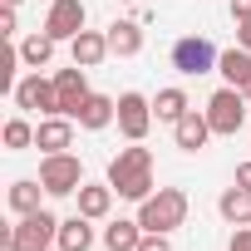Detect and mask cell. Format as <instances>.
<instances>
[{
    "instance_id": "cell-33",
    "label": "cell",
    "mask_w": 251,
    "mask_h": 251,
    "mask_svg": "<svg viewBox=\"0 0 251 251\" xmlns=\"http://www.w3.org/2000/svg\"><path fill=\"white\" fill-rule=\"evenodd\" d=\"M123 5H138V0H123Z\"/></svg>"
},
{
    "instance_id": "cell-5",
    "label": "cell",
    "mask_w": 251,
    "mask_h": 251,
    "mask_svg": "<svg viewBox=\"0 0 251 251\" xmlns=\"http://www.w3.org/2000/svg\"><path fill=\"white\" fill-rule=\"evenodd\" d=\"M40 182H45L50 197H74V192L84 187V163H79L74 153H45Z\"/></svg>"
},
{
    "instance_id": "cell-28",
    "label": "cell",
    "mask_w": 251,
    "mask_h": 251,
    "mask_svg": "<svg viewBox=\"0 0 251 251\" xmlns=\"http://www.w3.org/2000/svg\"><path fill=\"white\" fill-rule=\"evenodd\" d=\"M0 35H5V40L15 35V5H5V10H0Z\"/></svg>"
},
{
    "instance_id": "cell-27",
    "label": "cell",
    "mask_w": 251,
    "mask_h": 251,
    "mask_svg": "<svg viewBox=\"0 0 251 251\" xmlns=\"http://www.w3.org/2000/svg\"><path fill=\"white\" fill-rule=\"evenodd\" d=\"M226 251H251V226H236L231 241H226Z\"/></svg>"
},
{
    "instance_id": "cell-8",
    "label": "cell",
    "mask_w": 251,
    "mask_h": 251,
    "mask_svg": "<svg viewBox=\"0 0 251 251\" xmlns=\"http://www.w3.org/2000/svg\"><path fill=\"white\" fill-rule=\"evenodd\" d=\"M84 20H89L84 0H50V15H45V35H50V40H59V45H69L74 35H84Z\"/></svg>"
},
{
    "instance_id": "cell-18",
    "label": "cell",
    "mask_w": 251,
    "mask_h": 251,
    "mask_svg": "<svg viewBox=\"0 0 251 251\" xmlns=\"http://www.w3.org/2000/svg\"><path fill=\"white\" fill-rule=\"evenodd\" d=\"M217 74L231 84V89H246L251 84V50H222V59H217Z\"/></svg>"
},
{
    "instance_id": "cell-26",
    "label": "cell",
    "mask_w": 251,
    "mask_h": 251,
    "mask_svg": "<svg viewBox=\"0 0 251 251\" xmlns=\"http://www.w3.org/2000/svg\"><path fill=\"white\" fill-rule=\"evenodd\" d=\"M138 251H173V241H168V231H148Z\"/></svg>"
},
{
    "instance_id": "cell-13",
    "label": "cell",
    "mask_w": 251,
    "mask_h": 251,
    "mask_svg": "<svg viewBox=\"0 0 251 251\" xmlns=\"http://www.w3.org/2000/svg\"><path fill=\"white\" fill-rule=\"evenodd\" d=\"M69 54H74V64L79 69H99L113 50H108V30H84V35H74L69 40Z\"/></svg>"
},
{
    "instance_id": "cell-4",
    "label": "cell",
    "mask_w": 251,
    "mask_h": 251,
    "mask_svg": "<svg viewBox=\"0 0 251 251\" xmlns=\"http://www.w3.org/2000/svg\"><path fill=\"white\" fill-rule=\"evenodd\" d=\"M246 108H251V103H246V94L226 84V89H217V94L207 99V108H202V113H207V123H212V133H217V138H236V128L246 123Z\"/></svg>"
},
{
    "instance_id": "cell-32",
    "label": "cell",
    "mask_w": 251,
    "mask_h": 251,
    "mask_svg": "<svg viewBox=\"0 0 251 251\" xmlns=\"http://www.w3.org/2000/svg\"><path fill=\"white\" fill-rule=\"evenodd\" d=\"M241 94H246V103H251V84H246V89H241Z\"/></svg>"
},
{
    "instance_id": "cell-25",
    "label": "cell",
    "mask_w": 251,
    "mask_h": 251,
    "mask_svg": "<svg viewBox=\"0 0 251 251\" xmlns=\"http://www.w3.org/2000/svg\"><path fill=\"white\" fill-rule=\"evenodd\" d=\"M20 64H25V59H20L15 45H10V50H0V89H10V94H15V84H20L15 69H20Z\"/></svg>"
},
{
    "instance_id": "cell-34",
    "label": "cell",
    "mask_w": 251,
    "mask_h": 251,
    "mask_svg": "<svg viewBox=\"0 0 251 251\" xmlns=\"http://www.w3.org/2000/svg\"><path fill=\"white\" fill-rule=\"evenodd\" d=\"M5 5H20V0H5Z\"/></svg>"
},
{
    "instance_id": "cell-30",
    "label": "cell",
    "mask_w": 251,
    "mask_h": 251,
    "mask_svg": "<svg viewBox=\"0 0 251 251\" xmlns=\"http://www.w3.org/2000/svg\"><path fill=\"white\" fill-rule=\"evenodd\" d=\"M236 45H241V50H251V20H241V25H236Z\"/></svg>"
},
{
    "instance_id": "cell-9",
    "label": "cell",
    "mask_w": 251,
    "mask_h": 251,
    "mask_svg": "<svg viewBox=\"0 0 251 251\" xmlns=\"http://www.w3.org/2000/svg\"><path fill=\"white\" fill-rule=\"evenodd\" d=\"M15 108H25V113H59L54 79H45L40 69H35V74H25V79L15 84Z\"/></svg>"
},
{
    "instance_id": "cell-11",
    "label": "cell",
    "mask_w": 251,
    "mask_h": 251,
    "mask_svg": "<svg viewBox=\"0 0 251 251\" xmlns=\"http://www.w3.org/2000/svg\"><path fill=\"white\" fill-rule=\"evenodd\" d=\"M54 94H59V113H69V118H74V113H79V103H84L94 89H89L84 69L74 64V69H54Z\"/></svg>"
},
{
    "instance_id": "cell-23",
    "label": "cell",
    "mask_w": 251,
    "mask_h": 251,
    "mask_svg": "<svg viewBox=\"0 0 251 251\" xmlns=\"http://www.w3.org/2000/svg\"><path fill=\"white\" fill-rule=\"evenodd\" d=\"M54 45H59V40H50V35H30V40L20 45V59H25L30 69H45V64L54 59Z\"/></svg>"
},
{
    "instance_id": "cell-16",
    "label": "cell",
    "mask_w": 251,
    "mask_h": 251,
    "mask_svg": "<svg viewBox=\"0 0 251 251\" xmlns=\"http://www.w3.org/2000/svg\"><path fill=\"white\" fill-rule=\"evenodd\" d=\"M74 197H79V212H84L89 222H103V217L113 212V187H108V182H84Z\"/></svg>"
},
{
    "instance_id": "cell-22",
    "label": "cell",
    "mask_w": 251,
    "mask_h": 251,
    "mask_svg": "<svg viewBox=\"0 0 251 251\" xmlns=\"http://www.w3.org/2000/svg\"><path fill=\"white\" fill-rule=\"evenodd\" d=\"M187 108H192V103H187L182 89H158V99H153V118H158V123H177Z\"/></svg>"
},
{
    "instance_id": "cell-17",
    "label": "cell",
    "mask_w": 251,
    "mask_h": 251,
    "mask_svg": "<svg viewBox=\"0 0 251 251\" xmlns=\"http://www.w3.org/2000/svg\"><path fill=\"white\" fill-rule=\"evenodd\" d=\"M108 50H113L118 59H133V54L143 50V25H138V20H113V25H108Z\"/></svg>"
},
{
    "instance_id": "cell-12",
    "label": "cell",
    "mask_w": 251,
    "mask_h": 251,
    "mask_svg": "<svg viewBox=\"0 0 251 251\" xmlns=\"http://www.w3.org/2000/svg\"><path fill=\"white\" fill-rule=\"evenodd\" d=\"M173 138H177V148H182V153H202V148H207V138H217V133H212L207 113L187 108V113H182V118L173 123Z\"/></svg>"
},
{
    "instance_id": "cell-14",
    "label": "cell",
    "mask_w": 251,
    "mask_h": 251,
    "mask_svg": "<svg viewBox=\"0 0 251 251\" xmlns=\"http://www.w3.org/2000/svg\"><path fill=\"white\" fill-rule=\"evenodd\" d=\"M113 118H118V99H108V94H89V99L79 103V113H74V123H79V128H89V133L108 128Z\"/></svg>"
},
{
    "instance_id": "cell-19",
    "label": "cell",
    "mask_w": 251,
    "mask_h": 251,
    "mask_svg": "<svg viewBox=\"0 0 251 251\" xmlns=\"http://www.w3.org/2000/svg\"><path fill=\"white\" fill-rule=\"evenodd\" d=\"M217 212L231 222V226H251V187H226L222 197H217Z\"/></svg>"
},
{
    "instance_id": "cell-6",
    "label": "cell",
    "mask_w": 251,
    "mask_h": 251,
    "mask_svg": "<svg viewBox=\"0 0 251 251\" xmlns=\"http://www.w3.org/2000/svg\"><path fill=\"white\" fill-rule=\"evenodd\" d=\"M217 45L207 40V35H182L177 45H173V69L177 74H187V79H197V74H212L217 69Z\"/></svg>"
},
{
    "instance_id": "cell-1",
    "label": "cell",
    "mask_w": 251,
    "mask_h": 251,
    "mask_svg": "<svg viewBox=\"0 0 251 251\" xmlns=\"http://www.w3.org/2000/svg\"><path fill=\"white\" fill-rule=\"evenodd\" d=\"M108 187L118 197H128V202H148L153 197V153L143 143L133 148H118L108 158Z\"/></svg>"
},
{
    "instance_id": "cell-20",
    "label": "cell",
    "mask_w": 251,
    "mask_h": 251,
    "mask_svg": "<svg viewBox=\"0 0 251 251\" xmlns=\"http://www.w3.org/2000/svg\"><path fill=\"white\" fill-rule=\"evenodd\" d=\"M10 212L15 217H30V212H40V197H45V182L40 177H20V182H10Z\"/></svg>"
},
{
    "instance_id": "cell-24",
    "label": "cell",
    "mask_w": 251,
    "mask_h": 251,
    "mask_svg": "<svg viewBox=\"0 0 251 251\" xmlns=\"http://www.w3.org/2000/svg\"><path fill=\"white\" fill-rule=\"evenodd\" d=\"M5 148L10 153H25V148H35V123L30 118H5Z\"/></svg>"
},
{
    "instance_id": "cell-2",
    "label": "cell",
    "mask_w": 251,
    "mask_h": 251,
    "mask_svg": "<svg viewBox=\"0 0 251 251\" xmlns=\"http://www.w3.org/2000/svg\"><path fill=\"white\" fill-rule=\"evenodd\" d=\"M54 241H59V217L45 212V207L0 231V246H5V251H50Z\"/></svg>"
},
{
    "instance_id": "cell-29",
    "label": "cell",
    "mask_w": 251,
    "mask_h": 251,
    "mask_svg": "<svg viewBox=\"0 0 251 251\" xmlns=\"http://www.w3.org/2000/svg\"><path fill=\"white\" fill-rule=\"evenodd\" d=\"M231 20H236V25L251 20V0H231Z\"/></svg>"
},
{
    "instance_id": "cell-3",
    "label": "cell",
    "mask_w": 251,
    "mask_h": 251,
    "mask_svg": "<svg viewBox=\"0 0 251 251\" xmlns=\"http://www.w3.org/2000/svg\"><path fill=\"white\" fill-rule=\"evenodd\" d=\"M143 231H177L187 222V192L182 187H158L148 202H138Z\"/></svg>"
},
{
    "instance_id": "cell-15",
    "label": "cell",
    "mask_w": 251,
    "mask_h": 251,
    "mask_svg": "<svg viewBox=\"0 0 251 251\" xmlns=\"http://www.w3.org/2000/svg\"><path fill=\"white\" fill-rule=\"evenodd\" d=\"M143 236H148V231H143V222H138V217H133V222H128V217H118V222H108V226H103V246H108V251H138V246H143Z\"/></svg>"
},
{
    "instance_id": "cell-10",
    "label": "cell",
    "mask_w": 251,
    "mask_h": 251,
    "mask_svg": "<svg viewBox=\"0 0 251 251\" xmlns=\"http://www.w3.org/2000/svg\"><path fill=\"white\" fill-rule=\"evenodd\" d=\"M35 148L45 153H69L74 148V118L69 113H45L35 123Z\"/></svg>"
},
{
    "instance_id": "cell-31",
    "label": "cell",
    "mask_w": 251,
    "mask_h": 251,
    "mask_svg": "<svg viewBox=\"0 0 251 251\" xmlns=\"http://www.w3.org/2000/svg\"><path fill=\"white\" fill-rule=\"evenodd\" d=\"M236 182H241V187H251V163H241V168H236Z\"/></svg>"
},
{
    "instance_id": "cell-7",
    "label": "cell",
    "mask_w": 251,
    "mask_h": 251,
    "mask_svg": "<svg viewBox=\"0 0 251 251\" xmlns=\"http://www.w3.org/2000/svg\"><path fill=\"white\" fill-rule=\"evenodd\" d=\"M118 133L128 138V143H143L148 138V128H153V99L148 94H138V89H128V94H118Z\"/></svg>"
},
{
    "instance_id": "cell-21",
    "label": "cell",
    "mask_w": 251,
    "mask_h": 251,
    "mask_svg": "<svg viewBox=\"0 0 251 251\" xmlns=\"http://www.w3.org/2000/svg\"><path fill=\"white\" fill-rule=\"evenodd\" d=\"M59 251H89L94 246V226H89V217L84 212H74L69 222H59V241H54Z\"/></svg>"
}]
</instances>
